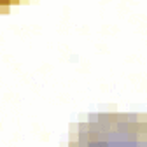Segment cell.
<instances>
[{
    "label": "cell",
    "mask_w": 147,
    "mask_h": 147,
    "mask_svg": "<svg viewBox=\"0 0 147 147\" xmlns=\"http://www.w3.org/2000/svg\"><path fill=\"white\" fill-rule=\"evenodd\" d=\"M67 147H147V117L102 112L72 126Z\"/></svg>",
    "instance_id": "1"
},
{
    "label": "cell",
    "mask_w": 147,
    "mask_h": 147,
    "mask_svg": "<svg viewBox=\"0 0 147 147\" xmlns=\"http://www.w3.org/2000/svg\"><path fill=\"white\" fill-rule=\"evenodd\" d=\"M21 0H0V14L4 12H9V9L16 4H20Z\"/></svg>",
    "instance_id": "2"
}]
</instances>
